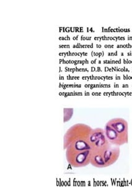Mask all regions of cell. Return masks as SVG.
I'll return each instance as SVG.
<instances>
[{"instance_id": "1", "label": "cell", "mask_w": 132, "mask_h": 187, "mask_svg": "<svg viewBox=\"0 0 132 187\" xmlns=\"http://www.w3.org/2000/svg\"><path fill=\"white\" fill-rule=\"evenodd\" d=\"M128 123L123 118L110 119L104 128V132L109 142L112 145L122 146L128 142Z\"/></svg>"}, {"instance_id": "2", "label": "cell", "mask_w": 132, "mask_h": 187, "mask_svg": "<svg viewBox=\"0 0 132 187\" xmlns=\"http://www.w3.org/2000/svg\"><path fill=\"white\" fill-rule=\"evenodd\" d=\"M118 146L110 142L100 148L91 150V163L97 168H105L117 162L120 156Z\"/></svg>"}, {"instance_id": "3", "label": "cell", "mask_w": 132, "mask_h": 187, "mask_svg": "<svg viewBox=\"0 0 132 187\" xmlns=\"http://www.w3.org/2000/svg\"><path fill=\"white\" fill-rule=\"evenodd\" d=\"M92 129L89 126L84 124H75L68 129L63 138V149H67L68 145L80 139H88Z\"/></svg>"}, {"instance_id": "4", "label": "cell", "mask_w": 132, "mask_h": 187, "mask_svg": "<svg viewBox=\"0 0 132 187\" xmlns=\"http://www.w3.org/2000/svg\"><path fill=\"white\" fill-rule=\"evenodd\" d=\"M91 150H66V157L68 162L75 168L84 167L89 165L91 163Z\"/></svg>"}, {"instance_id": "5", "label": "cell", "mask_w": 132, "mask_h": 187, "mask_svg": "<svg viewBox=\"0 0 132 187\" xmlns=\"http://www.w3.org/2000/svg\"><path fill=\"white\" fill-rule=\"evenodd\" d=\"M64 122H67L68 120H70L73 114V109H68L65 108L64 109Z\"/></svg>"}]
</instances>
